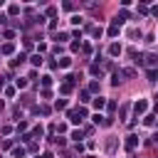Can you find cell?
I'll return each instance as SVG.
<instances>
[{
	"instance_id": "2",
	"label": "cell",
	"mask_w": 158,
	"mask_h": 158,
	"mask_svg": "<svg viewBox=\"0 0 158 158\" xmlns=\"http://www.w3.org/2000/svg\"><path fill=\"white\" fill-rule=\"evenodd\" d=\"M104 104H106V101H104V97H97V99H94V106H97V109H104Z\"/></svg>"
},
{
	"instance_id": "8",
	"label": "cell",
	"mask_w": 158,
	"mask_h": 158,
	"mask_svg": "<svg viewBox=\"0 0 158 158\" xmlns=\"http://www.w3.org/2000/svg\"><path fill=\"white\" fill-rule=\"evenodd\" d=\"M12 156H18V158H22V156H25V148H15V151H12Z\"/></svg>"
},
{
	"instance_id": "9",
	"label": "cell",
	"mask_w": 158,
	"mask_h": 158,
	"mask_svg": "<svg viewBox=\"0 0 158 158\" xmlns=\"http://www.w3.org/2000/svg\"><path fill=\"white\" fill-rule=\"evenodd\" d=\"M15 84H18L20 89H25V86H27V79H18V82H15Z\"/></svg>"
},
{
	"instance_id": "7",
	"label": "cell",
	"mask_w": 158,
	"mask_h": 158,
	"mask_svg": "<svg viewBox=\"0 0 158 158\" xmlns=\"http://www.w3.org/2000/svg\"><path fill=\"white\" fill-rule=\"evenodd\" d=\"M126 146H128V148H134V146H136V136H128V141H126Z\"/></svg>"
},
{
	"instance_id": "6",
	"label": "cell",
	"mask_w": 158,
	"mask_h": 158,
	"mask_svg": "<svg viewBox=\"0 0 158 158\" xmlns=\"http://www.w3.org/2000/svg\"><path fill=\"white\" fill-rule=\"evenodd\" d=\"M146 59H148V64H151V67H153V64H158V57H156V55H148Z\"/></svg>"
},
{
	"instance_id": "10",
	"label": "cell",
	"mask_w": 158,
	"mask_h": 158,
	"mask_svg": "<svg viewBox=\"0 0 158 158\" xmlns=\"http://www.w3.org/2000/svg\"><path fill=\"white\" fill-rule=\"evenodd\" d=\"M153 143H158V134H153Z\"/></svg>"
},
{
	"instance_id": "5",
	"label": "cell",
	"mask_w": 158,
	"mask_h": 158,
	"mask_svg": "<svg viewBox=\"0 0 158 158\" xmlns=\"http://www.w3.org/2000/svg\"><path fill=\"white\" fill-rule=\"evenodd\" d=\"M109 35H111V37H116V35H119V25H116V22L111 25V30H109Z\"/></svg>"
},
{
	"instance_id": "1",
	"label": "cell",
	"mask_w": 158,
	"mask_h": 158,
	"mask_svg": "<svg viewBox=\"0 0 158 158\" xmlns=\"http://www.w3.org/2000/svg\"><path fill=\"white\" fill-rule=\"evenodd\" d=\"M146 109H148V101H146V99H138V101L134 104V114H136V116H141Z\"/></svg>"
},
{
	"instance_id": "4",
	"label": "cell",
	"mask_w": 158,
	"mask_h": 158,
	"mask_svg": "<svg viewBox=\"0 0 158 158\" xmlns=\"http://www.w3.org/2000/svg\"><path fill=\"white\" fill-rule=\"evenodd\" d=\"M69 64H72V59H69V57H62V59H59V67H69Z\"/></svg>"
},
{
	"instance_id": "3",
	"label": "cell",
	"mask_w": 158,
	"mask_h": 158,
	"mask_svg": "<svg viewBox=\"0 0 158 158\" xmlns=\"http://www.w3.org/2000/svg\"><path fill=\"white\" fill-rule=\"evenodd\" d=\"M109 52H111V55H121V45H111V49H109Z\"/></svg>"
},
{
	"instance_id": "11",
	"label": "cell",
	"mask_w": 158,
	"mask_h": 158,
	"mask_svg": "<svg viewBox=\"0 0 158 158\" xmlns=\"http://www.w3.org/2000/svg\"><path fill=\"white\" fill-rule=\"evenodd\" d=\"M156 99H158V94H156Z\"/></svg>"
}]
</instances>
